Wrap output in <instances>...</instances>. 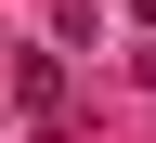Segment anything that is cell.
Returning <instances> with one entry per match:
<instances>
[{
  "label": "cell",
  "instance_id": "obj_1",
  "mask_svg": "<svg viewBox=\"0 0 156 143\" xmlns=\"http://www.w3.org/2000/svg\"><path fill=\"white\" fill-rule=\"evenodd\" d=\"M0 78H13V104H26V117H65V65H52L39 39H0Z\"/></svg>",
  "mask_w": 156,
  "mask_h": 143
},
{
  "label": "cell",
  "instance_id": "obj_2",
  "mask_svg": "<svg viewBox=\"0 0 156 143\" xmlns=\"http://www.w3.org/2000/svg\"><path fill=\"white\" fill-rule=\"evenodd\" d=\"M130 13H143V26H156V0H130Z\"/></svg>",
  "mask_w": 156,
  "mask_h": 143
}]
</instances>
